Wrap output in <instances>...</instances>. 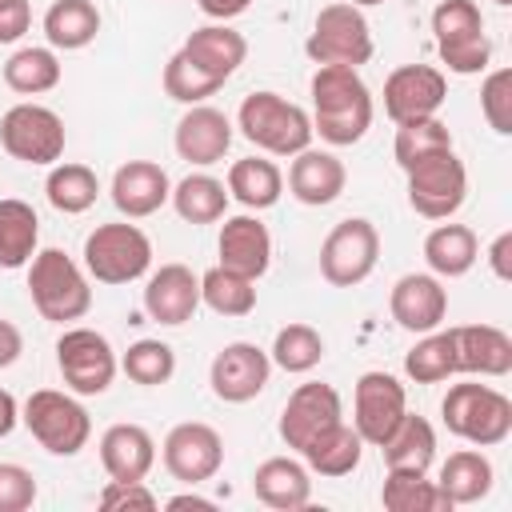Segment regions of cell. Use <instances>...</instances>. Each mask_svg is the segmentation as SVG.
<instances>
[{"label": "cell", "mask_w": 512, "mask_h": 512, "mask_svg": "<svg viewBox=\"0 0 512 512\" xmlns=\"http://www.w3.org/2000/svg\"><path fill=\"white\" fill-rule=\"evenodd\" d=\"M456 372L468 376H508L512 372V336L496 324H460L452 328Z\"/></svg>", "instance_id": "cell-23"}, {"label": "cell", "mask_w": 512, "mask_h": 512, "mask_svg": "<svg viewBox=\"0 0 512 512\" xmlns=\"http://www.w3.org/2000/svg\"><path fill=\"white\" fill-rule=\"evenodd\" d=\"M348 184V172L340 164V156L324 152V148H304L292 156V168H288V192L308 204V208H324L332 204Z\"/></svg>", "instance_id": "cell-24"}, {"label": "cell", "mask_w": 512, "mask_h": 512, "mask_svg": "<svg viewBox=\"0 0 512 512\" xmlns=\"http://www.w3.org/2000/svg\"><path fill=\"white\" fill-rule=\"evenodd\" d=\"M224 84L212 80L208 72H200L184 52H172L168 64H164V92L176 100V104H204L208 96H216Z\"/></svg>", "instance_id": "cell-44"}, {"label": "cell", "mask_w": 512, "mask_h": 512, "mask_svg": "<svg viewBox=\"0 0 512 512\" xmlns=\"http://www.w3.org/2000/svg\"><path fill=\"white\" fill-rule=\"evenodd\" d=\"M168 200L184 224H216L228 212V184L208 172H188Z\"/></svg>", "instance_id": "cell-32"}, {"label": "cell", "mask_w": 512, "mask_h": 512, "mask_svg": "<svg viewBox=\"0 0 512 512\" xmlns=\"http://www.w3.org/2000/svg\"><path fill=\"white\" fill-rule=\"evenodd\" d=\"M20 424V404H16V396L12 392H4L0 388V440L4 436H12V428Z\"/></svg>", "instance_id": "cell-52"}, {"label": "cell", "mask_w": 512, "mask_h": 512, "mask_svg": "<svg viewBox=\"0 0 512 512\" xmlns=\"http://www.w3.org/2000/svg\"><path fill=\"white\" fill-rule=\"evenodd\" d=\"M444 428L476 448H496L512 432V400L492 384H452L440 400Z\"/></svg>", "instance_id": "cell-4"}, {"label": "cell", "mask_w": 512, "mask_h": 512, "mask_svg": "<svg viewBox=\"0 0 512 512\" xmlns=\"http://www.w3.org/2000/svg\"><path fill=\"white\" fill-rule=\"evenodd\" d=\"M160 456H164V468H168L172 480L196 488V484H204V480H212L220 472V464H224V440H220V432L212 424L184 420V424H176L164 436Z\"/></svg>", "instance_id": "cell-14"}, {"label": "cell", "mask_w": 512, "mask_h": 512, "mask_svg": "<svg viewBox=\"0 0 512 512\" xmlns=\"http://www.w3.org/2000/svg\"><path fill=\"white\" fill-rule=\"evenodd\" d=\"M56 368L76 396H100L112 388L120 360L108 336H100L96 328H64V336L56 340Z\"/></svg>", "instance_id": "cell-11"}, {"label": "cell", "mask_w": 512, "mask_h": 512, "mask_svg": "<svg viewBox=\"0 0 512 512\" xmlns=\"http://www.w3.org/2000/svg\"><path fill=\"white\" fill-rule=\"evenodd\" d=\"M196 4H200V12L212 16V20H232V16H240L252 0H196Z\"/></svg>", "instance_id": "cell-51"}, {"label": "cell", "mask_w": 512, "mask_h": 512, "mask_svg": "<svg viewBox=\"0 0 512 512\" xmlns=\"http://www.w3.org/2000/svg\"><path fill=\"white\" fill-rule=\"evenodd\" d=\"M40 244V216L28 200H0V268H24Z\"/></svg>", "instance_id": "cell-31"}, {"label": "cell", "mask_w": 512, "mask_h": 512, "mask_svg": "<svg viewBox=\"0 0 512 512\" xmlns=\"http://www.w3.org/2000/svg\"><path fill=\"white\" fill-rule=\"evenodd\" d=\"M268 360L276 368L292 372V376H304V372H312L324 360V336L312 324H300V320L296 324H284L276 332L272 348H268Z\"/></svg>", "instance_id": "cell-41"}, {"label": "cell", "mask_w": 512, "mask_h": 512, "mask_svg": "<svg viewBox=\"0 0 512 512\" xmlns=\"http://www.w3.org/2000/svg\"><path fill=\"white\" fill-rule=\"evenodd\" d=\"M120 368L132 384H144V388H156V384H168L172 372H176V352L172 344L164 340H136L128 344V352L120 356Z\"/></svg>", "instance_id": "cell-43"}, {"label": "cell", "mask_w": 512, "mask_h": 512, "mask_svg": "<svg viewBox=\"0 0 512 512\" xmlns=\"http://www.w3.org/2000/svg\"><path fill=\"white\" fill-rule=\"evenodd\" d=\"M252 492L260 504H268L276 512H296L312 500V472H308V464H300L292 456H268L252 472Z\"/></svg>", "instance_id": "cell-26"}, {"label": "cell", "mask_w": 512, "mask_h": 512, "mask_svg": "<svg viewBox=\"0 0 512 512\" xmlns=\"http://www.w3.org/2000/svg\"><path fill=\"white\" fill-rule=\"evenodd\" d=\"M0 148L20 164H56L64 156V120L44 104H12L0 116Z\"/></svg>", "instance_id": "cell-12"}, {"label": "cell", "mask_w": 512, "mask_h": 512, "mask_svg": "<svg viewBox=\"0 0 512 512\" xmlns=\"http://www.w3.org/2000/svg\"><path fill=\"white\" fill-rule=\"evenodd\" d=\"M448 96V80L432 64H400L384 80V112L392 124L436 116Z\"/></svg>", "instance_id": "cell-17"}, {"label": "cell", "mask_w": 512, "mask_h": 512, "mask_svg": "<svg viewBox=\"0 0 512 512\" xmlns=\"http://www.w3.org/2000/svg\"><path fill=\"white\" fill-rule=\"evenodd\" d=\"M404 376L416 384H440L448 376H456V344H452V328L440 332H424L408 352H404Z\"/></svg>", "instance_id": "cell-39"}, {"label": "cell", "mask_w": 512, "mask_h": 512, "mask_svg": "<svg viewBox=\"0 0 512 512\" xmlns=\"http://www.w3.org/2000/svg\"><path fill=\"white\" fill-rule=\"evenodd\" d=\"M96 504L104 512H152V508H160L156 492L144 480H108L104 492L96 496Z\"/></svg>", "instance_id": "cell-46"}, {"label": "cell", "mask_w": 512, "mask_h": 512, "mask_svg": "<svg viewBox=\"0 0 512 512\" xmlns=\"http://www.w3.org/2000/svg\"><path fill=\"white\" fill-rule=\"evenodd\" d=\"M200 304H208L216 316H248L256 308V280L216 264L200 276Z\"/></svg>", "instance_id": "cell-40"}, {"label": "cell", "mask_w": 512, "mask_h": 512, "mask_svg": "<svg viewBox=\"0 0 512 512\" xmlns=\"http://www.w3.org/2000/svg\"><path fill=\"white\" fill-rule=\"evenodd\" d=\"M380 500L388 512H452V500L428 472H388Z\"/></svg>", "instance_id": "cell-38"}, {"label": "cell", "mask_w": 512, "mask_h": 512, "mask_svg": "<svg viewBox=\"0 0 512 512\" xmlns=\"http://www.w3.org/2000/svg\"><path fill=\"white\" fill-rule=\"evenodd\" d=\"M344 420V404H340V392L324 380H308L300 384L284 412H280V440L292 448V452H308L320 436H328L336 424Z\"/></svg>", "instance_id": "cell-13"}, {"label": "cell", "mask_w": 512, "mask_h": 512, "mask_svg": "<svg viewBox=\"0 0 512 512\" xmlns=\"http://www.w3.org/2000/svg\"><path fill=\"white\" fill-rule=\"evenodd\" d=\"M488 264L496 272V280H512V232H500L488 248Z\"/></svg>", "instance_id": "cell-49"}, {"label": "cell", "mask_w": 512, "mask_h": 512, "mask_svg": "<svg viewBox=\"0 0 512 512\" xmlns=\"http://www.w3.org/2000/svg\"><path fill=\"white\" fill-rule=\"evenodd\" d=\"M108 192H112V204H116L120 216L144 220V216H152V212H160L168 204L172 180L156 160H128V164L116 168Z\"/></svg>", "instance_id": "cell-21"}, {"label": "cell", "mask_w": 512, "mask_h": 512, "mask_svg": "<svg viewBox=\"0 0 512 512\" xmlns=\"http://www.w3.org/2000/svg\"><path fill=\"white\" fill-rule=\"evenodd\" d=\"M4 84L20 96H40V92H52L60 84V60L52 48H16L8 60H4Z\"/></svg>", "instance_id": "cell-35"}, {"label": "cell", "mask_w": 512, "mask_h": 512, "mask_svg": "<svg viewBox=\"0 0 512 512\" xmlns=\"http://www.w3.org/2000/svg\"><path fill=\"white\" fill-rule=\"evenodd\" d=\"M476 256H480V244L468 224H436L424 236V260H428L432 276H440V280H456V276L472 272Z\"/></svg>", "instance_id": "cell-30"}, {"label": "cell", "mask_w": 512, "mask_h": 512, "mask_svg": "<svg viewBox=\"0 0 512 512\" xmlns=\"http://www.w3.org/2000/svg\"><path fill=\"white\" fill-rule=\"evenodd\" d=\"M32 28V4L28 0H0V44L20 40Z\"/></svg>", "instance_id": "cell-48"}, {"label": "cell", "mask_w": 512, "mask_h": 512, "mask_svg": "<svg viewBox=\"0 0 512 512\" xmlns=\"http://www.w3.org/2000/svg\"><path fill=\"white\" fill-rule=\"evenodd\" d=\"M304 52L316 60V64H348V68H360L372 60V28L364 20V12L348 0H336V4H324L316 12V24L304 40Z\"/></svg>", "instance_id": "cell-8"}, {"label": "cell", "mask_w": 512, "mask_h": 512, "mask_svg": "<svg viewBox=\"0 0 512 512\" xmlns=\"http://www.w3.org/2000/svg\"><path fill=\"white\" fill-rule=\"evenodd\" d=\"M44 196L56 212L64 216H80L96 204L100 196V180L88 164H52L48 180H44Z\"/></svg>", "instance_id": "cell-36"}, {"label": "cell", "mask_w": 512, "mask_h": 512, "mask_svg": "<svg viewBox=\"0 0 512 512\" xmlns=\"http://www.w3.org/2000/svg\"><path fill=\"white\" fill-rule=\"evenodd\" d=\"M492 480H496V468H492V460H488L480 448H460V452H452V456L440 464V476H436V484H440V492L452 500V508H456V504H476V500H484V496L492 492Z\"/></svg>", "instance_id": "cell-29"}, {"label": "cell", "mask_w": 512, "mask_h": 512, "mask_svg": "<svg viewBox=\"0 0 512 512\" xmlns=\"http://www.w3.org/2000/svg\"><path fill=\"white\" fill-rule=\"evenodd\" d=\"M360 456H364V440H360V432L352 428V424H336L328 436H320L308 452H304V464H308V472H316V476H348V472H356L360 468Z\"/></svg>", "instance_id": "cell-37"}, {"label": "cell", "mask_w": 512, "mask_h": 512, "mask_svg": "<svg viewBox=\"0 0 512 512\" xmlns=\"http://www.w3.org/2000/svg\"><path fill=\"white\" fill-rule=\"evenodd\" d=\"M100 464L108 480H144L156 464V440L140 424H112L100 436Z\"/></svg>", "instance_id": "cell-25"}, {"label": "cell", "mask_w": 512, "mask_h": 512, "mask_svg": "<svg viewBox=\"0 0 512 512\" xmlns=\"http://www.w3.org/2000/svg\"><path fill=\"white\" fill-rule=\"evenodd\" d=\"M388 312L404 332H432L448 316V288L432 272H408L388 292Z\"/></svg>", "instance_id": "cell-18"}, {"label": "cell", "mask_w": 512, "mask_h": 512, "mask_svg": "<svg viewBox=\"0 0 512 512\" xmlns=\"http://www.w3.org/2000/svg\"><path fill=\"white\" fill-rule=\"evenodd\" d=\"M28 296L36 304V312L52 324L80 320L92 308L88 276L60 248H36V256L28 260Z\"/></svg>", "instance_id": "cell-3"}, {"label": "cell", "mask_w": 512, "mask_h": 512, "mask_svg": "<svg viewBox=\"0 0 512 512\" xmlns=\"http://www.w3.org/2000/svg\"><path fill=\"white\" fill-rule=\"evenodd\" d=\"M200 72H208L212 80H228L240 64H244V56H248V40L236 32V28H228L224 20L220 24H204V28H196L188 40H184V48H180Z\"/></svg>", "instance_id": "cell-27"}, {"label": "cell", "mask_w": 512, "mask_h": 512, "mask_svg": "<svg viewBox=\"0 0 512 512\" xmlns=\"http://www.w3.org/2000/svg\"><path fill=\"white\" fill-rule=\"evenodd\" d=\"M20 420L24 428L32 432V440L52 452V456H76L88 436H92V416L88 408L68 396V392H56V388H36L24 408H20Z\"/></svg>", "instance_id": "cell-5"}, {"label": "cell", "mask_w": 512, "mask_h": 512, "mask_svg": "<svg viewBox=\"0 0 512 512\" xmlns=\"http://www.w3.org/2000/svg\"><path fill=\"white\" fill-rule=\"evenodd\" d=\"M200 308V276L188 264H160L144 284V312L164 328H180Z\"/></svg>", "instance_id": "cell-19"}, {"label": "cell", "mask_w": 512, "mask_h": 512, "mask_svg": "<svg viewBox=\"0 0 512 512\" xmlns=\"http://www.w3.org/2000/svg\"><path fill=\"white\" fill-rule=\"evenodd\" d=\"M380 456L388 472H428L436 460V432L424 416L404 412V420L392 428V436L380 444Z\"/></svg>", "instance_id": "cell-28"}, {"label": "cell", "mask_w": 512, "mask_h": 512, "mask_svg": "<svg viewBox=\"0 0 512 512\" xmlns=\"http://www.w3.org/2000/svg\"><path fill=\"white\" fill-rule=\"evenodd\" d=\"M380 260V232L368 216H348L332 224V232L320 244V276L332 288H356L372 276Z\"/></svg>", "instance_id": "cell-10"}, {"label": "cell", "mask_w": 512, "mask_h": 512, "mask_svg": "<svg viewBox=\"0 0 512 512\" xmlns=\"http://www.w3.org/2000/svg\"><path fill=\"white\" fill-rule=\"evenodd\" d=\"M236 128L248 144L272 152V156H296L312 144V116L284 100L280 92H252L244 96L240 112H236Z\"/></svg>", "instance_id": "cell-2"}, {"label": "cell", "mask_w": 512, "mask_h": 512, "mask_svg": "<svg viewBox=\"0 0 512 512\" xmlns=\"http://www.w3.org/2000/svg\"><path fill=\"white\" fill-rule=\"evenodd\" d=\"M432 32H436V52L456 76H472L488 68L492 44L484 36V16L476 0H440L432 8Z\"/></svg>", "instance_id": "cell-7"}, {"label": "cell", "mask_w": 512, "mask_h": 512, "mask_svg": "<svg viewBox=\"0 0 512 512\" xmlns=\"http://www.w3.org/2000/svg\"><path fill=\"white\" fill-rule=\"evenodd\" d=\"M372 128V92L360 68L348 64H316L312 72V132L324 144L344 148L356 144Z\"/></svg>", "instance_id": "cell-1"}, {"label": "cell", "mask_w": 512, "mask_h": 512, "mask_svg": "<svg viewBox=\"0 0 512 512\" xmlns=\"http://www.w3.org/2000/svg\"><path fill=\"white\" fill-rule=\"evenodd\" d=\"M496 4H500V8H508V4H512V0H496Z\"/></svg>", "instance_id": "cell-55"}, {"label": "cell", "mask_w": 512, "mask_h": 512, "mask_svg": "<svg viewBox=\"0 0 512 512\" xmlns=\"http://www.w3.org/2000/svg\"><path fill=\"white\" fill-rule=\"evenodd\" d=\"M348 4H356V8H376V4H384V0H348Z\"/></svg>", "instance_id": "cell-54"}, {"label": "cell", "mask_w": 512, "mask_h": 512, "mask_svg": "<svg viewBox=\"0 0 512 512\" xmlns=\"http://www.w3.org/2000/svg\"><path fill=\"white\" fill-rule=\"evenodd\" d=\"M36 504V476L24 464H0V512H28Z\"/></svg>", "instance_id": "cell-47"}, {"label": "cell", "mask_w": 512, "mask_h": 512, "mask_svg": "<svg viewBox=\"0 0 512 512\" xmlns=\"http://www.w3.org/2000/svg\"><path fill=\"white\" fill-rule=\"evenodd\" d=\"M404 412H408V396H404V384L392 372H364L356 380L352 428L360 432L364 444L380 448L392 436V428L404 420Z\"/></svg>", "instance_id": "cell-15"}, {"label": "cell", "mask_w": 512, "mask_h": 512, "mask_svg": "<svg viewBox=\"0 0 512 512\" xmlns=\"http://www.w3.org/2000/svg\"><path fill=\"white\" fill-rule=\"evenodd\" d=\"M164 508H172V512H184V508H196V512H212V508H216V500H208V496H196V492H180V496L164 500Z\"/></svg>", "instance_id": "cell-53"}, {"label": "cell", "mask_w": 512, "mask_h": 512, "mask_svg": "<svg viewBox=\"0 0 512 512\" xmlns=\"http://www.w3.org/2000/svg\"><path fill=\"white\" fill-rule=\"evenodd\" d=\"M216 248H220V264L248 280H260L272 264V236L260 224V216H248V212L224 220Z\"/></svg>", "instance_id": "cell-22"}, {"label": "cell", "mask_w": 512, "mask_h": 512, "mask_svg": "<svg viewBox=\"0 0 512 512\" xmlns=\"http://www.w3.org/2000/svg\"><path fill=\"white\" fill-rule=\"evenodd\" d=\"M280 192H284V172L264 156H244L228 168V196H236L252 212L272 208Z\"/></svg>", "instance_id": "cell-34"}, {"label": "cell", "mask_w": 512, "mask_h": 512, "mask_svg": "<svg viewBox=\"0 0 512 512\" xmlns=\"http://www.w3.org/2000/svg\"><path fill=\"white\" fill-rule=\"evenodd\" d=\"M84 268L100 284H132L152 268V240L128 220L96 224L84 236Z\"/></svg>", "instance_id": "cell-6"}, {"label": "cell", "mask_w": 512, "mask_h": 512, "mask_svg": "<svg viewBox=\"0 0 512 512\" xmlns=\"http://www.w3.org/2000/svg\"><path fill=\"white\" fill-rule=\"evenodd\" d=\"M480 112L492 132L508 136L512 132V68H496L480 84Z\"/></svg>", "instance_id": "cell-45"}, {"label": "cell", "mask_w": 512, "mask_h": 512, "mask_svg": "<svg viewBox=\"0 0 512 512\" xmlns=\"http://www.w3.org/2000/svg\"><path fill=\"white\" fill-rule=\"evenodd\" d=\"M268 376H272L268 352L256 348V344H248V340L224 344L212 356V368H208L212 396L224 400V404H248V400H256L268 388Z\"/></svg>", "instance_id": "cell-16"}, {"label": "cell", "mask_w": 512, "mask_h": 512, "mask_svg": "<svg viewBox=\"0 0 512 512\" xmlns=\"http://www.w3.org/2000/svg\"><path fill=\"white\" fill-rule=\"evenodd\" d=\"M444 148H452V132H448L444 120L424 116V120L396 124L392 152H396V164H400V168H412L416 160H424V156H432V152H444Z\"/></svg>", "instance_id": "cell-42"}, {"label": "cell", "mask_w": 512, "mask_h": 512, "mask_svg": "<svg viewBox=\"0 0 512 512\" xmlns=\"http://www.w3.org/2000/svg\"><path fill=\"white\" fill-rule=\"evenodd\" d=\"M24 352V336L12 320H0V368H12Z\"/></svg>", "instance_id": "cell-50"}, {"label": "cell", "mask_w": 512, "mask_h": 512, "mask_svg": "<svg viewBox=\"0 0 512 512\" xmlns=\"http://www.w3.org/2000/svg\"><path fill=\"white\" fill-rule=\"evenodd\" d=\"M404 176H408V204L424 220L456 216L464 196H468V172H464V160L452 148L416 160L412 168H404Z\"/></svg>", "instance_id": "cell-9"}, {"label": "cell", "mask_w": 512, "mask_h": 512, "mask_svg": "<svg viewBox=\"0 0 512 512\" xmlns=\"http://www.w3.org/2000/svg\"><path fill=\"white\" fill-rule=\"evenodd\" d=\"M96 32H100V8L92 0H56L44 12V36L52 48H64V52L88 48Z\"/></svg>", "instance_id": "cell-33"}, {"label": "cell", "mask_w": 512, "mask_h": 512, "mask_svg": "<svg viewBox=\"0 0 512 512\" xmlns=\"http://www.w3.org/2000/svg\"><path fill=\"white\" fill-rule=\"evenodd\" d=\"M172 144H176V156L196 168L220 164L232 148V120L212 104H188V112L176 120Z\"/></svg>", "instance_id": "cell-20"}]
</instances>
